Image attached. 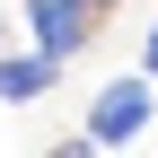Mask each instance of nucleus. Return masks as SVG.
<instances>
[{
	"label": "nucleus",
	"mask_w": 158,
	"mask_h": 158,
	"mask_svg": "<svg viewBox=\"0 0 158 158\" xmlns=\"http://www.w3.org/2000/svg\"><path fill=\"white\" fill-rule=\"evenodd\" d=\"M97 9H106V0H27V44H44L53 62H79V53L97 44Z\"/></svg>",
	"instance_id": "f03ea898"
},
{
	"label": "nucleus",
	"mask_w": 158,
	"mask_h": 158,
	"mask_svg": "<svg viewBox=\"0 0 158 158\" xmlns=\"http://www.w3.org/2000/svg\"><path fill=\"white\" fill-rule=\"evenodd\" d=\"M62 70H70V62H53L44 44H27V53H0V106H44V97L62 88Z\"/></svg>",
	"instance_id": "7ed1b4c3"
},
{
	"label": "nucleus",
	"mask_w": 158,
	"mask_h": 158,
	"mask_svg": "<svg viewBox=\"0 0 158 158\" xmlns=\"http://www.w3.org/2000/svg\"><path fill=\"white\" fill-rule=\"evenodd\" d=\"M141 70H149V79H158V27H149V35H141Z\"/></svg>",
	"instance_id": "20e7f679"
},
{
	"label": "nucleus",
	"mask_w": 158,
	"mask_h": 158,
	"mask_svg": "<svg viewBox=\"0 0 158 158\" xmlns=\"http://www.w3.org/2000/svg\"><path fill=\"white\" fill-rule=\"evenodd\" d=\"M149 114H158V88H149V70H132V79H106V88L88 97L79 149H123V141H141V132H149Z\"/></svg>",
	"instance_id": "f257e3e1"
}]
</instances>
